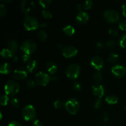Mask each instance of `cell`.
Wrapping results in <instances>:
<instances>
[{
  "mask_svg": "<svg viewBox=\"0 0 126 126\" xmlns=\"http://www.w3.org/2000/svg\"><path fill=\"white\" fill-rule=\"evenodd\" d=\"M20 90V85L14 80H9L6 82L4 86L5 93L7 95L13 96L18 92Z\"/></svg>",
  "mask_w": 126,
  "mask_h": 126,
  "instance_id": "cell-1",
  "label": "cell"
},
{
  "mask_svg": "<svg viewBox=\"0 0 126 126\" xmlns=\"http://www.w3.org/2000/svg\"><path fill=\"white\" fill-rule=\"evenodd\" d=\"M20 48L24 54L30 55L36 49V44L31 39H27L23 42Z\"/></svg>",
  "mask_w": 126,
  "mask_h": 126,
  "instance_id": "cell-2",
  "label": "cell"
},
{
  "mask_svg": "<svg viewBox=\"0 0 126 126\" xmlns=\"http://www.w3.org/2000/svg\"><path fill=\"white\" fill-rule=\"evenodd\" d=\"M23 25L26 29L28 31L34 30L39 27V23L36 18L32 16H27L23 21Z\"/></svg>",
  "mask_w": 126,
  "mask_h": 126,
  "instance_id": "cell-3",
  "label": "cell"
},
{
  "mask_svg": "<svg viewBox=\"0 0 126 126\" xmlns=\"http://www.w3.org/2000/svg\"><path fill=\"white\" fill-rule=\"evenodd\" d=\"M22 116L25 120H33L36 117L35 109L31 105H28L25 106L22 110Z\"/></svg>",
  "mask_w": 126,
  "mask_h": 126,
  "instance_id": "cell-4",
  "label": "cell"
},
{
  "mask_svg": "<svg viewBox=\"0 0 126 126\" xmlns=\"http://www.w3.org/2000/svg\"><path fill=\"white\" fill-rule=\"evenodd\" d=\"M80 73V66L78 64H71L67 68L66 75L71 79H76L78 77Z\"/></svg>",
  "mask_w": 126,
  "mask_h": 126,
  "instance_id": "cell-5",
  "label": "cell"
},
{
  "mask_svg": "<svg viewBox=\"0 0 126 126\" xmlns=\"http://www.w3.org/2000/svg\"><path fill=\"white\" fill-rule=\"evenodd\" d=\"M65 108L66 110L71 114H75L79 108V102L75 98H71L65 103Z\"/></svg>",
  "mask_w": 126,
  "mask_h": 126,
  "instance_id": "cell-6",
  "label": "cell"
},
{
  "mask_svg": "<svg viewBox=\"0 0 126 126\" xmlns=\"http://www.w3.org/2000/svg\"><path fill=\"white\" fill-rule=\"evenodd\" d=\"M50 80V76L46 73L40 71L35 76V81L39 86H44L48 84Z\"/></svg>",
  "mask_w": 126,
  "mask_h": 126,
  "instance_id": "cell-7",
  "label": "cell"
},
{
  "mask_svg": "<svg viewBox=\"0 0 126 126\" xmlns=\"http://www.w3.org/2000/svg\"><path fill=\"white\" fill-rule=\"evenodd\" d=\"M104 17L108 22L111 23H115L118 21L119 18V13L115 10H107L104 12Z\"/></svg>",
  "mask_w": 126,
  "mask_h": 126,
  "instance_id": "cell-8",
  "label": "cell"
},
{
  "mask_svg": "<svg viewBox=\"0 0 126 126\" xmlns=\"http://www.w3.org/2000/svg\"><path fill=\"white\" fill-rule=\"evenodd\" d=\"M34 6H35V3L32 0H23L20 5L21 9L25 14H28L32 12Z\"/></svg>",
  "mask_w": 126,
  "mask_h": 126,
  "instance_id": "cell-9",
  "label": "cell"
},
{
  "mask_svg": "<svg viewBox=\"0 0 126 126\" xmlns=\"http://www.w3.org/2000/svg\"><path fill=\"white\" fill-rule=\"evenodd\" d=\"M111 72L116 77H123L126 74V67L120 65H115L111 68Z\"/></svg>",
  "mask_w": 126,
  "mask_h": 126,
  "instance_id": "cell-10",
  "label": "cell"
},
{
  "mask_svg": "<svg viewBox=\"0 0 126 126\" xmlns=\"http://www.w3.org/2000/svg\"><path fill=\"white\" fill-rule=\"evenodd\" d=\"M78 50L76 47L74 46H66L63 49L62 54L65 57H72L77 54Z\"/></svg>",
  "mask_w": 126,
  "mask_h": 126,
  "instance_id": "cell-11",
  "label": "cell"
},
{
  "mask_svg": "<svg viewBox=\"0 0 126 126\" xmlns=\"http://www.w3.org/2000/svg\"><path fill=\"white\" fill-rule=\"evenodd\" d=\"M13 76L16 79H24L27 76V73L23 68H17L14 71Z\"/></svg>",
  "mask_w": 126,
  "mask_h": 126,
  "instance_id": "cell-12",
  "label": "cell"
},
{
  "mask_svg": "<svg viewBox=\"0 0 126 126\" xmlns=\"http://www.w3.org/2000/svg\"><path fill=\"white\" fill-rule=\"evenodd\" d=\"M91 64L94 68H95L97 70H100L103 66L104 62H103V59L101 57L98 56H95L91 59Z\"/></svg>",
  "mask_w": 126,
  "mask_h": 126,
  "instance_id": "cell-13",
  "label": "cell"
},
{
  "mask_svg": "<svg viewBox=\"0 0 126 126\" xmlns=\"http://www.w3.org/2000/svg\"><path fill=\"white\" fill-rule=\"evenodd\" d=\"M89 18V16L88 14L85 11H81L79 12L76 16V22L79 24H83L85 23Z\"/></svg>",
  "mask_w": 126,
  "mask_h": 126,
  "instance_id": "cell-14",
  "label": "cell"
},
{
  "mask_svg": "<svg viewBox=\"0 0 126 126\" xmlns=\"http://www.w3.org/2000/svg\"><path fill=\"white\" fill-rule=\"evenodd\" d=\"M94 94L97 96L99 98H102L105 94V89L100 84H94L92 87Z\"/></svg>",
  "mask_w": 126,
  "mask_h": 126,
  "instance_id": "cell-15",
  "label": "cell"
},
{
  "mask_svg": "<svg viewBox=\"0 0 126 126\" xmlns=\"http://www.w3.org/2000/svg\"><path fill=\"white\" fill-rule=\"evenodd\" d=\"M37 67H38V62L35 60H31L27 65V71L30 73H33V71H35Z\"/></svg>",
  "mask_w": 126,
  "mask_h": 126,
  "instance_id": "cell-16",
  "label": "cell"
},
{
  "mask_svg": "<svg viewBox=\"0 0 126 126\" xmlns=\"http://www.w3.org/2000/svg\"><path fill=\"white\" fill-rule=\"evenodd\" d=\"M7 47H8V49L12 52L13 54H14L16 51H17V49H18V44H17V42L14 40H11L8 41L7 43Z\"/></svg>",
  "mask_w": 126,
  "mask_h": 126,
  "instance_id": "cell-17",
  "label": "cell"
},
{
  "mask_svg": "<svg viewBox=\"0 0 126 126\" xmlns=\"http://www.w3.org/2000/svg\"><path fill=\"white\" fill-rule=\"evenodd\" d=\"M46 67L48 72L51 75H55L57 70V66L55 65V63L52 62H48L46 65Z\"/></svg>",
  "mask_w": 126,
  "mask_h": 126,
  "instance_id": "cell-18",
  "label": "cell"
},
{
  "mask_svg": "<svg viewBox=\"0 0 126 126\" xmlns=\"http://www.w3.org/2000/svg\"><path fill=\"white\" fill-rule=\"evenodd\" d=\"M11 67L10 66L9 64L8 63H4L2 64L0 67V73L2 74H5L7 75L9 74L11 71Z\"/></svg>",
  "mask_w": 126,
  "mask_h": 126,
  "instance_id": "cell-19",
  "label": "cell"
},
{
  "mask_svg": "<svg viewBox=\"0 0 126 126\" xmlns=\"http://www.w3.org/2000/svg\"><path fill=\"white\" fill-rule=\"evenodd\" d=\"M63 32H64L65 34L68 36H71L75 33V30L73 26L71 25H66L63 28Z\"/></svg>",
  "mask_w": 126,
  "mask_h": 126,
  "instance_id": "cell-20",
  "label": "cell"
},
{
  "mask_svg": "<svg viewBox=\"0 0 126 126\" xmlns=\"http://www.w3.org/2000/svg\"><path fill=\"white\" fill-rule=\"evenodd\" d=\"M1 54L3 57L6 59H9V58H12L14 54L9 49H3L1 52Z\"/></svg>",
  "mask_w": 126,
  "mask_h": 126,
  "instance_id": "cell-21",
  "label": "cell"
},
{
  "mask_svg": "<svg viewBox=\"0 0 126 126\" xmlns=\"http://www.w3.org/2000/svg\"><path fill=\"white\" fill-rule=\"evenodd\" d=\"M105 101L108 104H116L118 102V98L115 95H109L106 97Z\"/></svg>",
  "mask_w": 126,
  "mask_h": 126,
  "instance_id": "cell-22",
  "label": "cell"
},
{
  "mask_svg": "<svg viewBox=\"0 0 126 126\" xmlns=\"http://www.w3.org/2000/svg\"><path fill=\"white\" fill-rule=\"evenodd\" d=\"M37 37H38V38L39 40L42 41H45L47 39V33L45 31L43 30H39L38 32Z\"/></svg>",
  "mask_w": 126,
  "mask_h": 126,
  "instance_id": "cell-23",
  "label": "cell"
},
{
  "mask_svg": "<svg viewBox=\"0 0 126 126\" xmlns=\"http://www.w3.org/2000/svg\"><path fill=\"white\" fill-rule=\"evenodd\" d=\"M118 59H119V56L118 54L115 52H113L110 54L108 60L110 63H115L118 61Z\"/></svg>",
  "mask_w": 126,
  "mask_h": 126,
  "instance_id": "cell-24",
  "label": "cell"
},
{
  "mask_svg": "<svg viewBox=\"0 0 126 126\" xmlns=\"http://www.w3.org/2000/svg\"><path fill=\"white\" fill-rule=\"evenodd\" d=\"M51 2V0H40V1H39V4L41 6V7H43V9L47 8V7H49Z\"/></svg>",
  "mask_w": 126,
  "mask_h": 126,
  "instance_id": "cell-25",
  "label": "cell"
},
{
  "mask_svg": "<svg viewBox=\"0 0 126 126\" xmlns=\"http://www.w3.org/2000/svg\"><path fill=\"white\" fill-rule=\"evenodd\" d=\"M102 78H103V76H102V73L100 72H99V71H97V72L95 73L93 75L94 80L95 81H96V82H100V81H102Z\"/></svg>",
  "mask_w": 126,
  "mask_h": 126,
  "instance_id": "cell-26",
  "label": "cell"
},
{
  "mask_svg": "<svg viewBox=\"0 0 126 126\" xmlns=\"http://www.w3.org/2000/svg\"><path fill=\"white\" fill-rule=\"evenodd\" d=\"M10 103H11V105L14 107V108H18V107H20L19 101H18V100L16 98H11V100H10Z\"/></svg>",
  "mask_w": 126,
  "mask_h": 126,
  "instance_id": "cell-27",
  "label": "cell"
},
{
  "mask_svg": "<svg viewBox=\"0 0 126 126\" xmlns=\"http://www.w3.org/2000/svg\"><path fill=\"white\" fill-rule=\"evenodd\" d=\"M42 15H43V17L45 18L46 19H50L52 17V14L51 12L47 10H43L42 11Z\"/></svg>",
  "mask_w": 126,
  "mask_h": 126,
  "instance_id": "cell-28",
  "label": "cell"
},
{
  "mask_svg": "<svg viewBox=\"0 0 126 126\" xmlns=\"http://www.w3.org/2000/svg\"><path fill=\"white\" fill-rule=\"evenodd\" d=\"M119 44H120V46L122 47H126V33L123 34L121 36L120 39H119Z\"/></svg>",
  "mask_w": 126,
  "mask_h": 126,
  "instance_id": "cell-29",
  "label": "cell"
},
{
  "mask_svg": "<svg viewBox=\"0 0 126 126\" xmlns=\"http://www.w3.org/2000/svg\"><path fill=\"white\" fill-rule=\"evenodd\" d=\"M9 101V97L7 95H3L0 98V102H1V105L2 106H5L7 105V102Z\"/></svg>",
  "mask_w": 126,
  "mask_h": 126,
  "instance_id": "cell-30",
  "label": "cell"
},
{
  "mask_svg": "<svg viewBox=\"0 0 126 126\" xmlns=\"http://www.w3.org/2000/svg\"><path fill=\"white\" fill-rule=\"evenodd\" d=\"M106 45H107V48H108L109 49H112L115 47L116 46V43L114 40H109L107 42Z\"/></svg>",
  "mask_w": 126,
  "mask_h": 126,
  "instance_id": "cell-31",
  "label": "cell"
},
{
  "mask_svg": "<svg viewBox=\"0 0 126 126\" xmlns=\"http://www.w3.org/2000/svg\"><path fill=\"white\" fill-rule=\"evenodd\" d=\"M54 105L55 108H57V109H59V108H61L63 107L64 103L62 100H56L54 103Z\"/></svg>",
  "mask_w": 126,
  "mask_h": 126,
  "instance_id": "cell-32",
  "label": "cell"
},
{
  "mask_svg": "<svg viewBox=\"0 0 126 126\" xmlns=\"http://www.w3.org/2000/svg\"><path fill=\"white\" fill-rule=\"evenodd\" d=\"M26 84H27V86L30 89H33L34 87H35V83H34V81L31 79H28L27 81V82H26Z\"/></svg>",
  "mask_w": 126,
  "mask_h": 126,
  "instance_id": "cell-33",
  "label": "cell"
},
{
  "mask_svg": "<svg viewBox=\"0 0 126 126\" xmlns=\"http://www.w3.org/2000/svg\"><path fill=\"white\" fill-rule=\"evenodd\" d=\"M6 15V8L5 6L2 4L0 5V16L4 17Z\"/></svg>",
  "mask_w": 126,
  "mask_h": 126,
  "instance_id": "cell-34",
  "label": "cell"
},
{
  "mask_svg": "<svg viewBox=\"0 0 126 126\" xmlns=\"http://www.w3.org/2000/svg\"><path fill=\"white\" fill-rule=\"evenodd\" d=\"M95 48L98 51H102L104 49V45L101 42H97L95 44Z\"/></svg>",
  "mask_w": 126,
  "mask_h": 126,
  "instance_id": "cell-35",
  "label": "cell"
},
{
  "mask_svg": "<svg viewBox=\"0 0 126 126\" xmlns=\"http://www.w3.org/2000/svg\"><path fill=\"white\" fill-rule=\"evenodd\" d=\"M92 6V1L91 0H87L84 4V9H89Z\"/></svg>",
  "mask_w": 126,
  "mask_h": 126,
  "instance_id": "cell-36",
  "label": "cell"
},
{
  "mask_svg": "<svg viewBox=\"0 0 126 126\" xmlns=\"http://www.w3.org/2000/svg\"><path fill=\"white\" fill-rule=\"evenodd\" d=\"M22 59L23 60V62L25 63H28L31 60V56L30 55H28V54H24L22 57Z\"/></svg>",
  "mask_w": 126,
  "mask_h": 126,
  "instance_id": "cell-37",
  "label": "cell"
},
{
  "mask_svg": "<svg viewBox=\"0 0 126 126\" xmlns=\"http://www.w3.org/2000/svg\"><path fill=\"white\" fill-rule=\"evenodd\" d=\"M109 33L113 36H117L119 34V32H118V30L116 29V28H111L109 30Z\"/></svg>",
  "mask_w": 126,
  "mask_h": 126,
  "instance_id": "cell-38",
  "label": "cell"
},
{
  "mask_svg": "<svg viewBox=\"0 0 126 126\" xmlns=\"http://www.w3.org/2000/svg\"><path fill=\"white\" fill-rule=\"evenodd\" d=\"M119 27L122 30L126 31V20H122L121 22H120Z\"/></svg>",
  "mask_w": 126,
  "mask_h": 126,
  "instance_id": "cell-39",
  "label": "cell"
},
{
  "mask_svg": "<svg viewBox=\"0 0 126 126\" xmlns=\"http://www.w3.org/2000/svg\"><path fill=\"white\" fill-rule=\"evenodd\" d=\"M73 88L75 91H81V86L80 84V83L79 82H75L73 83Z\"/></svg>",
  "mask_w": 126,
  "mask_h": 126,
  "instance_id": "cell-40",
  "label": "cell"
},
{
  "mask_svg": "<svg viewBox=\"0 0 126 126\" xmlns=\"http://www.w3.org/2000/svg\"><path fill=\"white\" fill-rule=\"evenodd\" d=\"M101 106H102V100H101L100 98H98L95 102L94 107L96 109H98V108H100Z\"/></svg>",
  "mask_w": 126,
  "mask_h": 126,
  "instance_id": "cell-41",
  "label": "cell"
},
{
  "mask_svg": "<svg viewBox=\"0 0 126 126\" xmlns=\"http://www.w3.org/2000/svg\"><path fill=\"white\" fill-rule=\"evenodd\" d=\"M22 126L21 124H20V123L16 121H13L10 122L8 124V126Z\"/></svg>",
  "mask_w": 126,
  "mask_h": 126,
  "instance_id": "cell-42",
  "label": "cell"
},
{
  "mask_svg": "<svg viewBox=\"0 0 126 126\" xmlns=\"http://www.w3.org/2000/svg\"><path fill=\"white\" fill-rule=\"evenodd\" d=\"M33 126H43V125L40 121L36 119V120H35L34 122H33Z\"/></svg>",
  "mask_w": 126,
  "mask_h": 126,
  "instance_id": "cell-43",
  "label": "cell"
},
{
  "mask_svg": "<svg viewBox=\"0 0 126 126\" xmlns=\"http://www.w3.org/2000/svg\"><path fill=\"white\" fill-rule=\"evenodd\" d=\"M123 14L126 17V3L123 5Z\"/></svg>",
  "mask_w": 126,
  "mask_h": 126,
  "instance_id": "cell-44",
  "label": "cell"
},
{
  "mask_svg": "<svg viewBox=\"0 0 126 126\" xmlns=\"http://www.w3.org/2000/svg\"><path fill=\"white\" fill-rule=\"evenodd\" d=\"M103 120L107 121L108 120V114L107 113H104L103 114Z\"/></svg>",
  "mask_w": 126,
  "mask_h": 126,
  "instance_id": "cell-45",
  "label": "cell"
},
{
  "mask_svg": "<svg viewBox=\"0 0 126 126\" xmlns=\"http://www.w3.org/2000/svg\"><path fill=\"white\" fill-rule=\"evenodd\" d=\"M50 76V79L53 80V81H57L58 80V76H56L55 75H52V76Z\"/></svg>",
  "mask_w": 126,
  "mask_h": 126,
  "instance_id": "cell-46",
  "label": "cell"
},
{
  "mask_svg": "<svg viewBox=\"0 0 126 126\" xmlns=\"http://www.w3.org/2000/svg\"><path fill=\"white\" fill-rule=\"evenodd\" d=\"M12 58V59H13L14 62H17V60H18V56H17V55H16V54H14Z\"/></svg>",
  "mask_w": 126,
  "mask_h": 126,
  "instance_id": "cell-47",
  "label": "cell"
},
{
  "mask_svg": "<svg viewBox=\"0 0 126 126\" xmlns=\"http://www.w3.org/2000/svg\"><path fill=\"white\" fill-rule=\"evenodd\" d=\"M76 9H77L78 11H79V12H81V9H82V6H81V5L80 4H79L77 5V6H76Z\"/></svg>",
  "mask_w": 126,
  "mask_h": 126,
  "instance_id": "cell-48",
  "label": "cell"
},
{
  "mask_svg": "<svg viewBox=\"0 0 126 126\" xmlns=\"http://www.w3.org/2000/svg\"><path fill=\"white\" fill-rule=\"evenodd\" d=\"M41 27H46L47 26V23H42L41 25Z\"/></svg>",
  "mask_w": 126,
  "mask_h": 126,
  "instance_id": "cell-49",
  "label": "cell"
},
{
  "mask_svg": "<svg viewBox=\"0 0 126 126\" xmlns=\"http://www.w3.org/2000/svg\"><path fill=\"white\" fill-rule=\"evenodd\" d=\"M125 108H126V106H125Z\"/></svg>",
  "mask_w": 126,
  "mask_h": 126,
  "instance_id": "cell-50",
  "label": "cell"
}]
</instances>
